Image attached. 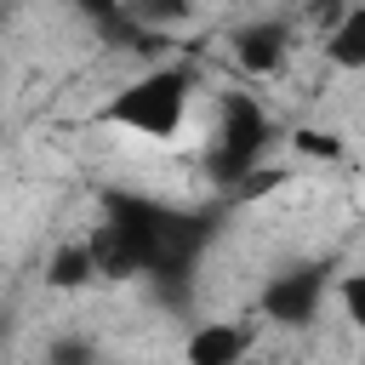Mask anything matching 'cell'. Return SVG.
Masks as SVG:
<instances>
[{"label": "cell", "mask_w": 365, "mask_h": 365, "mask_svg": "<svg viewBox=\"0 0 365 365\" xmlns=\"http://www.w3.org/2000/svg\"><path fill=\"white\" fill-rule=\"evenodd\" d=\"M331 262H297V268H279L268 285H262V314L274 325H308L331 291Z\"/></svg>", "instance_id": "cell-4"}, {"label": "cell", "mask_w": 365, "mask_h": 365, "mask_svg": "<svg viewBox=\"0 0 365 365\" xmlns=\"http://www.w3.org/2000/svg\"><path fill=\"white\" fill-rule=\"evenodd\" d=\"M354 365H365V354H359V359H354Z\"/></svg>", "instance_id": "cell-13"}, {"label": "cell", "mask_w": 365, "mask_h": 365, "mask_svg": "<svg viewBox=\"0 0 365 365\" xmlns=\"http://www.w3.org/2000/svg\"><path fill=\"white\" fill-rule=\"evenodd\" d=\"M325 57L336 68H365V0H354L342 11V23L325 34Z\"/></svg>", "instance_id": "cell-7"}, {"label": "cell", "mask_w": 365, "mask_h": 365, "mask_svg": "<svg viewBox=\"0 0 365 365\" xmlns=\"http://www.w3.org/2000/svg\"><path fill=\"white\" fill-rule=\"evenodd\" d=\"M188 91H194V74L182 63H160L137 80H125L108 103H103V120L120 125V131H137V137H177L182 120H188Z\"/></svg>", "instance_id": "cell-2"}, {"label": "cell", "mask_w": 365, "mask_h": 365, "mask_svg": "<svg viewBox=\"0 0 365 365\" xmlns=\"http://www.w3.org/2000/svg\"><path fill=\"white\" fill-rule=\"evenodd\" d=\"M46 365H97V342L91 336H57L46 348Z\"/></svg>", "instance_id": "cell-10"}, {"label": "cell", "mask_w": 365, "mask_h": 365, "mask_svg": "<svg viewBox=\"0 0 365 365\" xmlns=\"http://www.w3.org/2000/svg\"><path fill=\"white\" fill-rule=\"evenodd\" d=\"M91 274H103V268H97V251H91V240H68V245H57V257L46 262V285H57V291H74V285H86Z\"/></svg>", "instance_id": "cell-8"}, {"label": "cell", "mask_w": 365, "mask_h": 365, "mask_svg": "<svg viewBox=\"0 0 365 365\" xmlns=\"http://www.w3.org/2000/svg\"><path fill=\"white\" fill-rule=\"evenodd\" d=\"M245 354H251V325H234V319L194 325V336L182 342L188 365H245Z\"/></svg>", "instance_id": "cell-6"}, {"label": "cell", "mask_w": 365, "mask_h": 365, "mask_svg": "<svg viewBox=\"0 0 365 365\" xmlns=\"http://www.w3.org/2000/svg\"><path fill=\"white\" fill-rule=\"evenodd\" d=\"M291 46H297V29L285 23V17H257V23H240L234 34H228V51H234V63L245 68V74H279L285 63H291Z\"/></svg>", "instance_id": "cell-5"}, {"label": "cell", "mask_w": 365, "mask_h": 365, "mask_svg": "<svg viewBox=\"0 0 365 365\" xmlns=\"http://www.w3.org/2000/svg\"><path fill=\"white\" fill-rule=\"evenodd\" d=\"M188 11H194V0H125V17L148 34H165V29L188 23Z\"/></svg>", "instance_id": "cell-9"}, {"label": "cell", "mask_w": 365, "mask_h": 365, "mask_svg": "<svg viewBox=\"0 0 365 365\" xmlns=\"http://www.w3.org/2000/svg\"><path fill=\"white\" fill-rule=\"evenodd\" d=\"M268 137H274V131H268L262 103H257L251 91H222L217 125H211V137H205V177L222 182V188L251 182L257 160L268 154Z\"/></svg>", "instance_id": "cell-3"}, {"label": "cell", "mask_w": 365, "mask_h": 365, "mask_svg": "<svg viewBox=\"0 0 365 365\" xmlns=\"http://www.w3.org/2000/svg\"><path fill=\"white\" fill-rule=\"evenodd\" d=\"M205 240H211V211H177V205H160L131 188H108L103 222L91 228V251L108 279L143 274V279L171 285V297H177V285H188Z\"/></svg>", "instance_id": "cell-1"}, {"label": "cell", "mask_w": 365, "mask_h": 365, "mask_svg": "<svg viewBox=\"0 0 365 365\" xmlns=\"http://www.w3.org/2000/svg\"><path fill=\"white\" fill-rule=\"evenodd\" d=\"M336 302H342V314L365 331V268H354V274L336 279Z\"/></svg>", "instance_id": "cell-11"}, {"label": "cell", "mask_w": 365, "mask_h": 365, "mask_svg": "<svg viewBox=\"0 0 365 365\" xmlns=\"http://www.w3.org/2000/svg\"><path fill=\"white\" fill-rule=\"evenodd\" d=\"M297 148H302V154H314V160H331V154H342V143H336L331 131H297Z\"/></svg>", "instance_id": "cell-12"}]
</instances>
